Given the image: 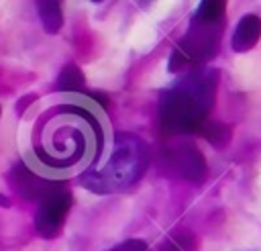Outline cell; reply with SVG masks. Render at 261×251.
Here are the masks:
<instances>
[{
    "label": "cell",
    "mask_w": 261,
    "mask_h": 251,
    "mask_svg": "<svg viewBox=\"0 0 261 251\" xmlns=\"http://www.w3.org/2000/svg\"><path fill=\"white\" fill-rule=\"evenodd\" d=\"M259 37H261V18L257 14H245L232 33V49L239 53L249 51L251 47H255Z\"/></svg>",
    "instance_id": "cell-7"
},
{
    "label": "cell",
    "mask_w": 261,
    "mask_h": 251,
    "mask_svg": "<svg viewBox=\"0 0 261 251\" xmlns=\"http://www.w3.org/2000/svg\"><path fill=\"white\" fill-rule=\"evenodd\" d=\"M69 208H71V194L67 188L61 186L55 192H51L47 198L41 200V206L37 210V216H35L37 233L45 239L59 235Z\"/></svg>",
    "instance_id": "cell-4"
},
{
    "label": "cell",
    "mask_w": 261,
    "mask_h": 251,
    "mask_svg": "<svg viewBox=\"0 0 261 251\" xmlns=\"http://www.w3.org/2000/svg\"><path fill=\"white\" fill-rule=\"evenodd\" d=\"M200 133L210 141V143H214V145H224L228 139H230V131L224 127V124H220V122H208V124H204L202 129H200Z\"/></svg>",
    "instance_id": "cell-10"
},
{
    "label": "cell",
    "mask_w": 261,
    "mask_h": 251,
    "mask_svg": "<svg viewBox=\"0 0 261 251\" xmlns=\"http://www.w3.org/2000/svg\"><path fill=\"white\" fill-rule=\"evenodd\" d=\"M37 12L41 16V22L47 33H57L63 24V14L59 2H37Z\"/></svg>",
    "instance_id": "cell-8"
},
{
    "label": "cell",
    "mask_w": 261,
    "mask_h": 251,
    "mask_svg": "<svg viewBox=\"0 0 261 251\" xmlns=\"http://www.w3.org/2000/svg\"><path fill=\"white\" fill-rule=\"evenodd\" d=\"M84 84H86V80H84L82 69H80L75 63H69V65H65V67L61 69V73H59L55 86H57V90H61V92H80V90L84 88Z\"/></svg>",
    "instance_id": "cell-9"
},
{
    "label": "cell",
    "mask_w": 261,
    "mask_h": 251,
    "mask_svg": "<svg viewBox=\"0 0 261 251\" xmlns=\"http://www.w3.org/2000/svg\"><path fill=\"white\" fill-rule=\"evenodd\" d=\"M0 206H8V200H6L2 194H0Z\"/></svg>",
    "instance_id": "cell-12"
},
{
    "label": "cell",
    "mask_w": 261,
    "mask_h": 251,
    "mask_svg": "<svg viewBox=\"0 0 261 251\" xmlns=\"http://www.w3.org/2000/svg\"><path fill=\"white\" fill-rule=\"evenodd\" d=\"M224 14H226L224 2L220 0L200 2L184 39L171 51L169 71H184L194 65L198 67L208 59L216 57L224 33Z\"/></svg>",
    "instance_id": "cell-2"
},
{
    "label": "cell",
    "mask_w": 261,
    "mask_h": 251,
    "mask_svg": "<svg viewBox=\"0 0 261 251\" xmlns=\"http://www.w3.org/2000/svg\"><path fill=\"white\" fill-rule=\"evenodd\" d=\"M8 180L14 188V192L27 200H43L47 198L51 192H55L57 188H61L59 182H49L41 175H37L35 171H31L27 165L22 163H16L10 173H8Z\"/></svg>",
    "instance_id": "cell-5"
},
{
    "label": "cell",
    "mask_w": 261,
    "mask_h": 251,
    "mask_svg": "<svg viewBox=\"0 0 261 251\" xmlns=\"http://www.w3.org/2000/svg\"><path fill=\"white\" fill-rule=\"evenodd\" d=\"M149 165V147L137 135H118L102 169L84 173L82 182L94 192H120L135 186Z\"/></svg>",
    "instance_id": "cell-3"
},
{
    "label": "cell",
    "mask_w": 261,
    "mask_h": 251,
    "mask_svg": "<svg viewBox=\"0 0 261 251\" xmlns=\"http://www.w3.org/2000/svg\"><path fill=\"white\" fill-rule=\"evenodd\" d=\"M112 251H147V247H145L143 241H128V243H124V245H120Z\"/></svg>",
    "instance_id": "cell-11"
},
{
    "label": "cell",
    "mask_w": 261,
    "mask_h": 251,
    "mask_svg": "<svg viewBox=\"0 0 261 251\" xmlns=\"http://www.w3.org/2000/svg\"><path fill=\"white\" fill-rule=\"evenodd\" d=\"M218 88L216 69H190L175 82L159 102V122L165 133H196L206 124Z\"/></svg>",
    "instance_id": "cell-1"
},
{
    "label": "cell",
    "mask_w": 261,
    "mask_h": 251,
    "mask_svg": "<svg viewBox=\"0 0 261 251\" xmlns=\"http://www.w3.org/2000/svg\"><path fill=\"white\" fill-rule=\"evenodd\" d=\"M167 161L173 167V171L177 175H181L184 180L200 184L206 178V171H208L206 169V159L200 153V149L194 147V145H181V147L169 151Z\"/></svg>",
    "instance_id": "cell-6"
}]
</instances>
